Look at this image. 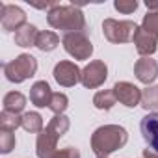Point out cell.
<instances>
[{
    "label": "cell",
    "instance_id": "cell-5",
    "mask_svg": "<svg viewBox=\"0 0 158 158\" xmlns=\"http://www.w3.org/2000/svg\"><path fill=\"white\" fill-rule=\"evenodd\" d=\"M61 45L69 56L74 60H89L93 54V45L86 32H76V34H65L61 39Z\"/></svg>",
    "mask_w": 158,
    "mask_h": 158
},
{
    "label": "cell",
    "instance_id": "cell-9",
    "mask_svg": "<svg viewBox=\"0 0 158 158\" xmlns=\"http://www.w3.org/2000/svg\"><path fill=\"white\" fill-rule=\"evenodd\" d=\"M115 99L125 104L127 108H136L138 104H141V89L130 82H117L114 88Z\"/></svg>",
    "mask_w": 158,
    "mask_h": 158
},
{
    "label": "cell",
    "instance_id": "cell-7",
    "mask_svg": "<svg viewBox=\"0 0 158 158\" xmlns=\"http://www.w3.org/2000/svg\"><path fill=\"white\" fill-rule=\"evenodd\" d=\"M52 74H54V80H56L60 86H63V88H73V86H76L78 82H80L82 71L78 69L76 63L65 60V61H58V63L54 65Z\"/></svg>",
    "mask_w": 158,
    "mask_h": 158
},
{
    "label": "cell",
    "instance_id": "cell-26",
    "mask_svg": "<svg viewBox=\"0 0 158 158\" xmlns=\"http://www.w3.org/2000/svg\"><path fill=\"white\" fill-rule=\"evenodd\" d=\"M114 8H115L119 13L128 15V13H134V11L138 10V2H136V0H115V2H114Z\"/></svg>",
    "mask_w": 158,
    "mask_h": 158
},
{
    "label": "cell",
    "instance_id": "cell-8",
    "mask_svg": "<svg viewBox=\"0 0 158 158\" xmlns=\"http://www.w3.org/2000/svg\"><path fill=\"white\" fill-rule=\"evenodd\" d=\"M0 24L6 32H17L21 30L26 23V13L19 6H10V4H0Z\"/></svg>",
    "mask_w": 158,
    "mask_h": 158
},
{
    "label": "cell",
    "instance_id": "cell-12",
    "mask_svg": "<svg viewBox=\"0 0 158 158\" xmlns=\"http://www.w3.org/2000/svg\"><path fill=\"white\" fill-rule=\"evenodd\" d=\"M132 41H134V45H136L138 54L143 56V58H149V56L154 54L156 48H158V37L152 35V34H149V32H145L141 26H138V30H136Z\"/></svg>",
    "mask_w": 158,
    "mask_h": 158
},
{
    "label": "cell",
    "instance_id": "cell-29",
    "mask_svg": "<svg viewBox=\"0 0 158 158\" xmlns=\"http://www.w3.org/2000/svg\"><path fill=\"white\" fill-rule=\"evenodd\" d=\"M143 158H158V152L147 147V149H143Z\"/></svg>",
    "mask_w": 158,
    "mask_h": 158
},
{
    "label": "cell",
    "instance_id": "cell-23",
    "mask_svg": "<svg viewBox=\"0 0 158 158\" xmlns=\"http://www.w3.org/2000/svg\"><path fill=\"white\" fill-rule=\"evenodd\" d=\"M69 106V99L65 93H54L52 95V101H50V110L54 112V115H61Z\"/></svg>",
    "mask_w": 158,
    "mask_h": 158
},
{
    "label": "cell",
    "instance_id": "cell-19",
    "mask_svg": "<svg viewBox=\"0 0 158 158\" xmlns=\"http://www.w3.org/2000/svg\"><path fill=\"white\" fill-rule=\"evenodd\" d=\"M115 102H117V99H115L114 89H102V91L95 93V97H93V106L97 110H112Z\"/></svg>",
    "mask_w": 158,
    "mask_h": 158
},
{
    "label": "cell",
    "instance_id": "cell-15",
    "mask_svg": "<svg viewBox=\"0 0 158 158\" xmlns=\"http://www.w3.org/2000/svg\"><path fill=\"white\" fill-rule=\"evenodd\" d=\"M37 28L34 24H24L21 30L15 32V45L23 47V48H28V47H35V41H37Z\"/></svg>",
    "mask_w": 158,
    "mask_h": 158
},
{
    "label": "cell",
    "instance_id": "cell-20",
    "mask_svg": "<svg viewBox=\"0 0 158 158\" xmlns=\"http://www.w3.org/2000/svg\"><path fill=\"white\" fill-rule=\"evenodd\" d=\"M23 128L32 134H39L43 130V117L37 112H26L23 114Z\"/></svg>",
    "mask_w": 158,
    "mask_h": 158
},
{
    "label": "cell",
    "instance_id": "cell-11",
    "mask_svg": "<svg viewBox=\"0 0 158 158\" xmlns=\"http://www.w3.org/2000/svg\"><path fill=\"white\" fill-rule=\"evenodd\" d=\"M134 74L141 84L151 86L158 76V61L152 58H139L134 65Z\"/></svg>",
    "mask_w": 158,
    "mask_h": 158
},
{
    "label": "cell",
    "instance_id": "cell-14",
    "mask_svg": "<svg viewBox=\"0 0 158 158\" xmlns=\"http://www.w3.org/2000/svg\"><path fill=\"white\" fill-rule=\"evenodd\" d=\"M52 95L54 93H52L50 86L45 80H39V82H35L30 88V101L37 108H45V106L48 108L50 106V101H52Z\"/></svg>",
    "mask_w": 158,
    "mask_h": 158
},
{
    "label": "cell",
    "instance_id": "cell-18",
    "mask_svg": "<svg viewBox=\"0 0 158 158\" xmlns=\"http://www.w3.org/2000/svg\"><path fill=\"white\" fill-rule=\"evenodd\" d=\"M19 127H23V115L8 112V110L0 114V130L2 132H13Z\"/></svg>",
    "mask_w": 158,
    "mask_h": 158
},
{
    "label": "cell",
    "instance_id": "cell-4",
    "mask_svg": "<svg viewBox=\"0 0 158 158\" xmlns=\"http://www.w3.org/2000/svg\"><path fill=\"white\" fill-rule=\"evenodd\" d=\"M138 26L132 21H115V19H104L102 32L104 37L110 43H128L132 41Z\"/></svg>",
    "mask_w": 158,
    "mask_h": 158
},
{
    "label": "cell",
    "instance_id": "cell-30",
    "mask_svg": "<svg viewBox=\"0 0 158 158\" xmlns=\"http://www.w3.org/2000/svg\"><path fill=\"white\" fill-rule=\"evenodd\" d=\"M97 158H106V156H97Z\"/></svg>",
    "mask_w": 158,
    "mask_h": 158
},
{
    "label": "cell",
    "instance_id": "cell-6",
    "mask_svg": "<svg viewBox=\"0 0 158 158\" xmlns=\"http://www.w3.org/2000/svg\"><path fill=\"white\" fill-rule=\"evenodd\" d=\"M108 78V67L102 60H93L89 61L84 69H82V76H80V84L88 89H95L99 86H102Z\"/></svg>",
    "mask_w": 158,
    "mask_h": 158
},
{
    "label": "cell",
    "instance_id": "cell-25",
    "mask_svg": "<svg viewBox=\"0 0 158 158\" xmlns=\"http://www.w3.org/2000/svg\"><path fill=\"white\" fill-rule=\"evenodd\" d=\"M15 147V134L11 132H0V152L8 154Z\"/></svg>",
    "mask_w": 158,
    "mask_h": 158
},
{
    "label": "cell",
    "instance_id": "cell-28",
    "mask_svg": "<svg viewBox=\"0 0 158 158\" xmlns=\"http://www.w3.org/2000/svg\"><path fill=\"white\" fill-rule=\"evenodd\" d=\"M145 6L149 11H158V0H145Z\"/></svg>",
    "mask_w": 158,
    "mask_h": 158
},
{
    "label": "cell",
    "instance_id": "cell-10",
    "mask_svg": "<svg viewBox=\"0 0 158 158\" xmlns=\"http://www.w3.org/2000/svg\"><path fill=\"white\" fill-rule=\"evenodd\" d=\"M139 130L149 149L158 152V112H151L145 117H141Z\"/></svg>",
    "mask_w": 158,
    "mask_h": 158
},
{
    "label": "cell",
    "instance_id": "cell-22",
    "mask_svg": "<svg viewBox=\"0 0 158 158\" xmlns=\"http://www.w3.org/2000/svg\"><path fill=\"white\" fill-rule=\"evenodd\" d=\"M141 106L145 110H158V86H147L141 91Z\"/></svg>",
    "mask_w": 158,
    "mask_h": 158
},
{
    "label": "cell",
    "instance_id": "cell-1",
    "mask_svg": "<svg viewBox=\"0 0 158 158\" xmlns=\"http://www.w3.org/2000/svg\"><path fill=\"white\" fill-rule=\"evenodd\" d=\"M128 141V132L119 125H104L99 127L91 134V151L97 156H106L125 147Z\"/></svg>",
    "mask_w": 158,
    "mask_h": 158
},
{
    "label": "cell",
    "instance_id": "cell-3",
    "mask_svg": "<svg viewBox=\"0 0 158 158\" xmlns=\"http://www.w3.org/2000/svg\"><path fill=\"white\" fill-rule=\"evenodd\" d=\"M35 71H37V60L32 54H21L15 60L4 63V74L13 84H21L28 78H32Z\"/></svg>",
    "mask_w": 158,
    "mask_h": 158
},
{
    "label": "cell",
    "instance_id": "cell-27",
    "mask_svg": "<svg viewBox=\"0 0 158 158\" xmlns=\"http://www.w3.org/2000/svg\"><path fill=\"white\" fill-rule=\"evenodd\" d=\"M52 158H80V152L74 147H65V149H60L56 151V154Z\"/></svg>",
    "mask_w": 158,
    "mask_h": 158
},
{
    "label": "cell",
    "instance_id": "cell-2",
    "mask_svg": "<svg viewBox=\"0 0 158 158\" xmlns=\"http://www.w3.org/2000/svg\"><path fill=\"white\" fill-rule=\"evenodd\" d=\"M47 23L65 34L86 32V17L78 6H56L47 13Z\"/></svg>",
    "mask_w": 158,
    "mask_h": 158
},
{
    "label": "cell",
    "instance_id": "cell-13",
    "mask_svg": "<svg viewBox=\"0 0 158 158\" xmlns=\"http://www.w3.org/2000/svg\"><path fill=\"white\" fill-rule=\"evenodd\" d=\"M60 138H56L52 132H48L47 128H43L37 134V141H35V154L37 158H52L56 154V143Z\"/></svg>",
    "mask_w": 158,
    "mask_h": 158
},
{
    "label": "cell",
    "instance_id": "cell-16",
    "mask_svg": "<svg viewBox=\"0 0 158 158\" xmlns=\"http://www.w3.org/2000/svg\"><path fill=\"white\" fill-rule=\"evenodd\" d=\"M26 106V97L21 91H10L4 97V110L13 112V114H21Z\"/></svg>",
    "mask_w": 158,
    "mask_h": 158
},
{
    "label": "cell",
    "instance_id": "cell-17",
    "mask_svg": "<svg viewBox=\"0 0 158 158\" xmlns=\"http://www.w3.org/2000/svg\"><path fill=\"white\" fill-rule=\"evenodd\" d=\"M58 45H60V37H58L54 32H48V30L39 32L37 41H35V47H37L41 52H52Z\"/></svg>",
    "mask_w": 158,
    "mask_h": 158
},
{
    "label": "cell",
    "instance_id": "cell-24",
    "mask_svg": "<svg viewBox=\"0 0 158 158\" xmlns=\"http://www.w3.org/2000/svg\"><path fill=\"white\" fill-rule=\"evenodd\" d=\"M141 28L158 37V11H149L141 21Z\"/></svg>",
    "mask_w": 158,
    "mask_h": 158
},
{
    "label": "cell",
    "instance_id": "cell-21",
    "mask_svg": "<svg viewBox=\"0 0 158 158\" xmlns=\"http://www.w3.org/2000/svg\"><path fill=\"white\" fill-rule=\"evenodd\" d=\"M69 127H71V121H69V117H65L63 114L61 115H54L50 121H48V125L45 127L48 132H52L56 138H61L67 130H69Z\"/></svg>",
    "mask_w": 158,
    "mask_h": 158
}]
</instances>
